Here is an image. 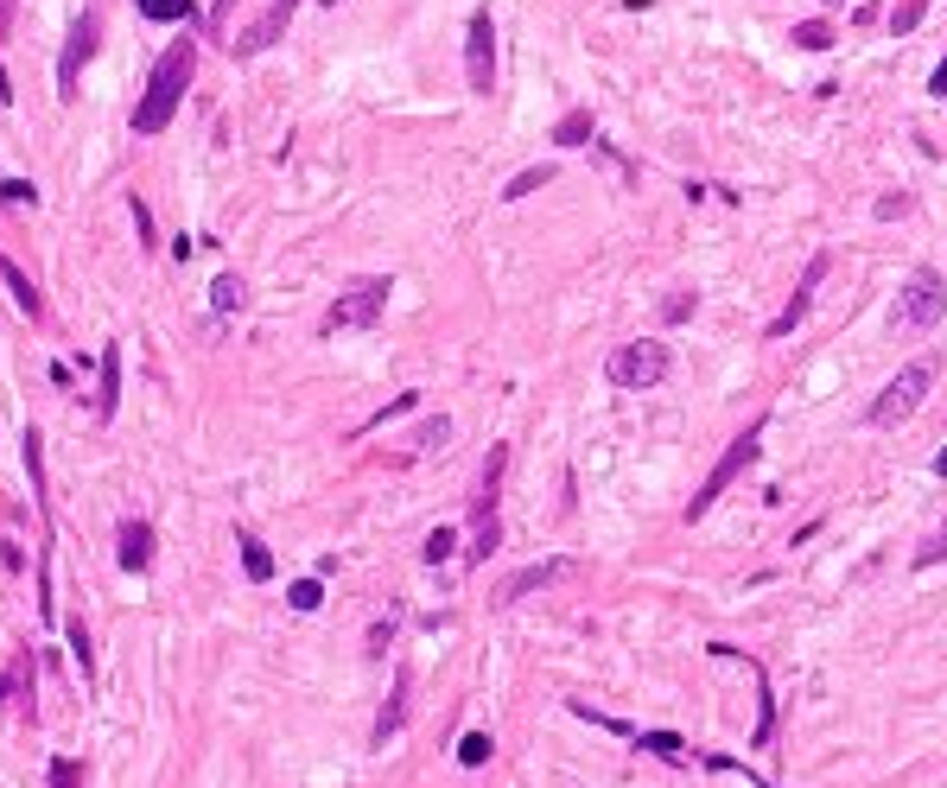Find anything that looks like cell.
<instances>
[{
    "label": "cell",
    "mask_w": 947,
    "mask_h": 788,
    "mask_svg": "<svg viewBox=\"0 0 947 788\" xmlns=\"http://www.w3.org/2000/svg\"><path fill=\"white\" fill-rule=\"evenodd\" d=\"M191 70H198V38H172L166 58L154 64V77H147V95L134 102V134H166V122L179 115V102H184Z\"/></svg>",
    "instance_id": "cell-1"
},
{
    "label": "cell",
    "mask_w": 947,
    "mask_h": 788,
    "mask_svg": "<svg viewBox=\"0 0 947 788\" xmlns=\"http://www.w3.org/2000/svg\"><path fill=\"white\" fill-rule=\"evenodd\" d=\"M764 432H769V420H751V426H744V432L732 439V446H725V458H719V464L706 471V484L694 489V503H687V521H700L706 509H712V503H719V496H725V489H732L737 477L757 464V452H764Z\"/></svg>",
    "instance_id": "cell-2"
},
{
    "label": "cell",
    "mask_w": 947,
    "mask_h": 788,
    "mask_svg": "<svg viewBox=\"0 0 947 788\" xmlns=\"http://www.w3.org/2000/svg\"><path fill=\"white\" fill-rule=\"evenodd\" d=\"M388 293H395V280H388V273H363V280H350V286L337 293V305L325 312V337L369 331V325L388 312Z\"/></svg>",
    "instance_id": "cell-3"
},
{
    "label": "cell",
    "mask_w": 947,
    "mask_h": 788,
    "mask_svg": "<svg viewBox=\"0 0 947 788\" xmlns=\"http://www.w3.org/2000/svg\"><path fill=\"white\" fill-rule=\"evenodd\" d=\"M947 312V280L935 268H916L890 305V331H935Z\"/></svg>",
    "instance_id": "cell-4"
},
{
    "label": "cell",
    "mask_w": 947,
    "mask_h": 788,
    "mask_svg": "<svg viewBox=\"0 0 947 788\" xmlns=\"http://www.w3.org/2000/svg\"><path fill=\"white\" fill-rule=\"evenodd\" d=\"M935 357H922V363H910V369H897L884 382V394L871 401V426H903L910 414H916L922 401H928V389H935Z\"/></svg>",
    "instance_id": "cell-5"
},
{
    "label": "cell",
    "mask_w": 947,
    "mask_h": 788,
    "mask_svg": "<svg viewBox=\"0 0 947 788\" xmlns=\"http://www.w3.org/2000/svg\"><path fill=\"white\" fill-rule=\"evenodd\" d=\"M668 344L662 337H636V344H617L611 363H605V375H611L617 389H655V382H668Z\"/></svg>",
    "instance_id": "cell-6"
},
{
    "label": "cell",
    "mask_w": 947,
    "mask_h": 788,
    "mask_svg": "<svg viewBox=\"0 0 947 788\" xmlns=\"http://www.w3.org/2000/svg\"><path fill=\"white\" fill-rule=\"evenodd\" d=\"M503 464H509V446H489V458H484V477H477V503H471V521H477V534H471V566H484L489 553H496V489H503Z\"/></svg>",
    "instance_id": "cell-7"
},
{
    "label": "cell",
    "mask_w": 947,
    "mask_h": 788,
    "mask_svg": "<svg viewBox=\"0 0 947 788\" xmlns=\"http://www.w3.org/2000/svg\"><path fill=\"white\" fill-rule=\"evenodd\" d=\"M464 83H471V95L496 90V20H489V7H477L471 26H464Z\"/></svg>",
    "instance_id": "cell-8"
},
{
    "label": "cell",
    "mask_w": 947,
    "mask_h": 788,
    "mask_svg": "<svg viewBox=\"0 0 947 788\" xmlns=\"http://www.w3.org/2000/svg\"><path fill=\"white\" fill-rule=\"evenodd\" d=\"M95 45H102V13H83L77 26H70V38H64V58H58V102H77V77H83V64L95 58Z\"/></svg>",
    "instance_id": "cell-9"
},
{
    "label": "cell",
    "mask_w": 947,
    "mask_h": 788,
    "mask_svg": "<svg viewBox=\"0 0 947 788\" xmlns=\"http://www.w3.org/2000/svg\"><path fill=\"white\" fill-rule=\"evenodd\" d=\"M293 13H300V0H268V13L229 38V52H236V58H261L268 45H280V32L293 26Z\"/></svg>",
    "instance_id": "cell-10"
},
{
    "label": "cell",
    "mask_w": 947,
    "mask_h": 788,
    "mask_svg": "<svg viewBox=\"0 0 947 788\" xmlns=\"http://www.w3.org/2000/svg\"><path fill=\"white\" fill-rule=\"evenodd\" d=\"M833 273V255H814L808 268H801V280H794V293H789V305L769 318V337H789L801 318H808V305H814V293H821V280Z\"/></svg>",
    "instance_id": "cell-11"
},
{
    "label": "cell",
    "mask_w": 947,
    "mask_h": 788,
    "mask_svg": "<svg viewBox=\"0 0 947 788\" xmlns=\"http://www.w3.org/2000/svg\"><path fill=\"white\" fill-rule=\"evenodd\" d=\"M566 573H573V560H566V553H553V560H534V566H521V573H509V578H503L496 605H521L528 592H548V585H560Z\"/></svg>",
    "instance_id": "cell-12"
},
{
    "label": "cell",
    "mask_w": 947,
    "mask_h": 788,
    "mask_svg": "<svg viewBox=\"0 0 947 788\" xmlns=\"http://www.w3.org/2000/svg\"><path fill=\"white\" fill-rule=\"evenodd\" d=\"M407 694H414V674H407V667H395V687H388L382 712H375V751H388V738L407 725Z\"/></svg>",
    "instance_id": "cell-13"
},
{
    "label": "cell",
    "mask_w": 947,
    "mask_h": 788,
    "mask_svg": "<svg viewBox=\"0 0 947 788\" xmlns=\"http://www.w3.org/2000/svg\"><path fill=\"white\" fill-rule=\"evenodd\" d=\"M122 407V344H102V375H95V420H115Z\"/></svg>",
    "instance_id": "cell-14"
},
{
    "label": "cell",
    "mask_w": 947,
    "mask_h": 788,
    "mask_svg": "<svg viewBox=\"0 0 947 788\" xmlns=\"http://www.w3.org/2000/svg\"><path fill=\"white\" fill-rule=\"evenodd\" d=\"M115 560H122L127 573H147V566H154V528H147V521H127Z\"/></svg>",
    "instance_id": "cell-15"
},
{
    "label": "cell",
    "mask_w": 947,
    "mask_h": 788,
    "mask_svg": "<svg viewBox=\"0 0 947 788\" xmlns=\"http://www.w3.org/2000/svg\"><path fill=\"white\" fill-rule=\"evenodd\" d=\"M0 280H7V293H13V305L26 312V318H38L45 312V300H38V286H32V273L13 261V255H0Z\"/></svg>",
    "instance_id": "cell-16"
},
{
    "label": "cell",
    "mask_w": 947,
    "mask_h": 788,
    "mask_svg": "<svg viewBox=\"0 0 947 788\" xmlns=\"http://www.w3.org/2000/svg\"><path fill=\"white\" fill-rule=\"evenodd\" d=\"M236 547H243V573L255 578V585H268V578H274V553H268V547L255 541V534H243Z\"/></svg>",
    "instance_id": "cell-17"
},
{
    "label": "cell",
    "mask_w": 947,
    "mask_h": 788,
    "mask_svg": "<svg viewBox=\"0 0 947 788\" xmlns=\"http://www.w3.org/2000/svg\"><path fill=\"white\" fill-rule=\"evenodd\" d=\"M541 184H553V166H528V172H516V179L503 184V198L516 204V198H528V191H541Z\"/></svg>",
    "instance_id": "cell-18"
},
{
    "label": "cell",
    "mask_w": 947,
    "mask_h": 788,
    "mask_svg": "<svg viewBox=\"0 0 947 788\" xmlns=\"http://www.w3.org/2000/svg\"><path fill=\"white\" fill-rule=\"evenodd\" d=\"M64 637H70V655H77L83 680H90V674H95V655H90V630H83V617H70V623H64Z\"/></svg>",
    "instance_id": "cell-19"
},
{
    "label": "cell",
    "mask_w": 947,
    "mask_h": 788,
    "mask_svg": "<svg viewBox=\"0 0 947 788\" xmlns=\"http://www.w3.org/2000/svg\"><path fill=\"white\" fill-rule=\"evenodd\" d=\"M243 300H248V286L236 280V273H223V280L211 286V305H216V312H243Z\"/></svg>",
    "instance_id": "cell-20"
},
{
    "label": "cell",
    "mask_w": 947,
    "mask_h": 788,
    "mask_svg": "<svg viewBox=\"0 0 947 788\" xmlns=\"http://www.w3.org/2000/svg\"><path fill=\"white\" fill-rule=\"evenodd\" d=\"M452 547H459V528H432L427 547H420V560H427V566H446V560H452Z\"/></svg>",
    "instance_id": "cell-21"
},
{
    "label": "cell",
    "mask_w": 947,
    "mask_h": 788,
    "mask_svg": "<svg viewBox=\"0 0 947 788\" xmlns=\"http://www.w3.org/2000/svg\"><path fill=\"white\" fill-rule=\"evenodd\" d=\"M794 45H801V52H826V45H833V26H826V20H801V26H794Z\"/></svg>",
    "instance_id": "cell-22"
},
{
    "label": "cell",
    "mask_w": 947,
    "mask_h": 788,
    "mask_svg": "<svg viewBox=\"0 0 947 788\" xmlns=\"http://www.w3.org/2000/svg\"><path fill=\"white\" fill-rule=\"evenodd\" d=\"M585 134H591V115H585V109H573L566 122L553 127V140H560V147H585Z\"/></svg>",
    "instance_id": "cell-23"
},
{
    "label": "cell",
    "mask_w": 947,
    "mask_h": 788,
    "mask_svg": "<svg viewBox=\"0 0 947 788\" xmlns=\"http://www.w3.org/2000/svg\"><path fill=\"white\" fill-rule=\"evenodd\" d=\"M642 751H655L662 763H687V744H680V738H668V731H649V738H642Z\"/></svg>",
    "instance_id": "cell-24"
},
{
    "label": "cell",
    "mask_w": 947,
    "mask_h": 788,
    "mask_svg": "<svg viewBox=\"0 0 947 788\" xmlns=\"http://www.w3.org/2000/svg\"><path fill=\"white\" fill-rule=\"evenodd\" d=\"M922 13H928V0H903V7H890V32H897V38H903V32H916Z\"/></svg>",
    "instance_id": "cell-25"
},
{
    "label": "cell",
    "mask_w": 947,
    "mask_h": 788,
    "mask_svg": "<svg viewBox=\"0 0 947 788\" xmlns=\"http://www.w3.org/2000/svg\"><path fill=\"white\" fill-rule=\"evenodd\" d=\"M452 439V420L439 414V420H420V432H414V452H432V446H446Z\"/></svg>",
    "instance_id": "cell-26"
},
{
    "label": "cell",
    "mask_w": 947,
    "mask_h": 788,
    "mask_svg": "<svg viewBox=\"0 0 947 788\" xmlns=\"http://www.w3.org/2000/svg\"><path fill=\"white\" fill-rule=\"evenodd\" d=\"M489 751H496V744H489L484 731H471V738L459 744V763H464V769H484V763H489Z\"/></svg>",
    "instance_id": "cell-27"
},
{
    "label": "cell",
    "mask_w": 947,
    "mask_h": 788,
    "mask_svg": "<svg viewBox=\"0 0 947 788\" xmlns=\"http://www.w3.org/2000/svg\"><path fill=\"white\" fill-rule=\"evenodd\" d=\"M395 630H401V617H395V610H388V617H375V623H369V655H388Z\"/></svg>",
    "instance_id": "cell-28"
},
{
    "label": "cell",
    "mask_w": 947,
    "mask_h": 788,
    "mask_svg": "<svg viewBox=\"0 0 947 788\" xmlns=\"http://www.w3.org/2000/svg\"><path fill=\"white\" fill-rule=\"evenodd\" d=\"M147 20H191V0H134Z\"/></svg>",
    "instance_id": "cell-29"
},
{
    "label": "cell",
    "mask_w": 947,
    "mask_h": 788,
    "mask_svg": "<svg viewBox=\"0 0 947 788\" xmlns=\"http://www.w3.org/2000/svg\"><path fill=\"white\" fill-rule=\"evenodd\" d=\"M0 204H13V211H20V204H38V184L32 179H0Z\"/></svg>",
    "instance_id": "cell-30"
},
{
    "label": "cell",
    "mask_w": 947,
    "mask_h": 788,
    "mask_svg": "<svg viewBox=\"0 0 947 788\" xmlns=\"http://www.w3.org/2000/svg\"><path fill=\"white\" fill-rule=\"evenodd\" d=\"M286 605H293V610H318V605H325V592H318V578H300V585L286 592Z\"/></svg>",
    "instance_id": "cell-31"
},
{
    "label": "cell",
    "mask_w": 947,
    "mask_h": 788,
    "mask_svg": "<svg viewBox=\"0 0 947 788\" xmlns=\"http://www.w3.org/2000/svg\"><path fill=\"white\" fill-rule=\"evenodd\" d=\"M942 560H947V528H935V534L916 547V566H942Z\"/></svg>",
    "instance_id": "cell-32"
},
{
    "label": "cell",
    "mask_w": 947,
    "mask_h": 788,
    "mask_svg": "<svg viewBox=\"0 0 947 788\" xmlns=\"http://www.w3.org/2000/svg\"><path fill=\"white\" fill-rule=\"evenodd\" d=\"M77 783H83V763H77V757L52 763V788H77Z\"/></svg>",
    "instance_id": "cell-33"
},
{
    "label": "cell",
    "mask_w": 947,
    "mask_h": 788,
    "mask_svg": "<svg viewBox=\"0 0 947 788\" xmlns=\"http://www.w3.org/2000/svg\"><path fill=\"white\" fill-rule=\"evenodd\" d=\"M694 305H700V293H674V300L662 305V318H668V325H680V318H694Z\"/></svg>",
    "instance_id": "cell-34"
},
{
    "label": "cell",
    "mask_w": 947,
    "mask_h": 788,
    "mask_svg": "<svg viewBox=\"0 0 947 788\" xmlns=\"http://www.w3.org/2000/svg\"><path fill=\"white\" fill-rule=\"evenodd\" d=\"M127 211H134V236H140V243H154V211H147L140 198H127Z\"/></svg>",
    "instance_id": "cell-35"
},
{
    "label": "cell",
    "mask_w": 947,
    "mask_h": 788,
    "mask_svg": "<svg viewBox=\"0 0 947 788\" xmlns=\"http://www.w3.org/2000/svg\"><path fill=\"white\" fill-rule=\"evenodd\" d=\"M903 211H910V198H903V191H897V198H878V216H884V223H890V216H903Z\"/></svg>",
    "instance_id": "cell-36"
},
{
    "label": "cell",
    "mask_w": 947,
    "mask_h": 788,
    "mask_svg": "<svg viewBox=\"0 0 947 788\" xmlns=\"http://www.w3.org/2000/svg\"><path fill=\"white\" fill-rule=\"evenodd\" d=\"M928 95H947V58L935 64V77H928Z\"/></svg>",
    "instance_id": "cell-37"
},
{
    "label": "cell",
    "mask_w": 947,
    "mask_h": 788,
    "mask_svg": "<svg viewBox=\"0 0 947 788\" xmlns=\"http://www.w3.org/2000/svg\"><path fill=\"white\" fill-rule=\"evenodd\" d=\"M13 32V0H0V38Z\"/></svg>",
    "instance_id": "cell-38"
},
{
    "label": "cell",
    "mask_w": 947,
    "mask_h": 788,
    "mask_svg": "<svg viewBox=\"0 0 947 788\" xmlns=\"http://www.w3.org/2000/svg\"><path fill=\"white\" fill-rule=\"evenodd\" d=\"M0 102H13V83H7V70H0Z\"/></svg>",
    "instance_id": "cell-39"
},
{
    "label": "cell",
    "mask_w": 947,
    "mask_h": 788,
    "mask_svg": "<svg viewBox=\"0 0 947 788\" xmlns=\"http://www.w3.org/2000/svg\"><path fill=\"white\" fill-rule=\"evenodd\" d=\"M935 477H947V452H935Z\"/></svg>",
    "instance_id": "cell-40"
},
{
    "label": "cell",
    "mask_w": 947,
    "mask_h": 788,
    "mask_svg": "<svg viewBox=\"0 0 947 788\" xmlns=\"http://www.w3.org/2000/svg\"><path fill=\"white\" fill-rule=\"evenodd\" d=\"M7 687H13V674H0V699H7Z\"/></svg>",
    "instance_id": "cell-41"
},
{
    "label": "cell",
    "mask_w": 947,
    "mask_h": 788,
    "mask_svg": "<svg viewBox=\"0 0 947 788\" xmlns=\"http://www.w3.org/2000/svg\"><path fill=\"white\" fill-rule=\"evenodd\" d=\"M325 7H337V0H325Z\"/></svg>",
    "instance_id": "cell-42"
}]
</instances>
